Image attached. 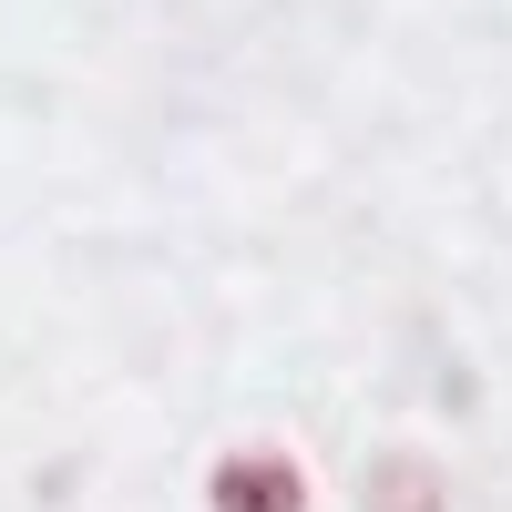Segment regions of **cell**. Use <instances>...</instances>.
Instances as JSON below:
<instances>
[{
  "instance_id": "cell-1",
  "label": "cell",
  "mask_w": 512,
  "mask_h": 512,
  "mask_svg": "<svg viewBox=\"0 0 512 512\" xmlns=\"http://www.w3.org/2000/svg\"><path fill=\"white\" fill-rule=\"evenodd\" d=\"M205 512H308V472L287 451H226L205 482Z\"/></svg>"
}]
</instances>
